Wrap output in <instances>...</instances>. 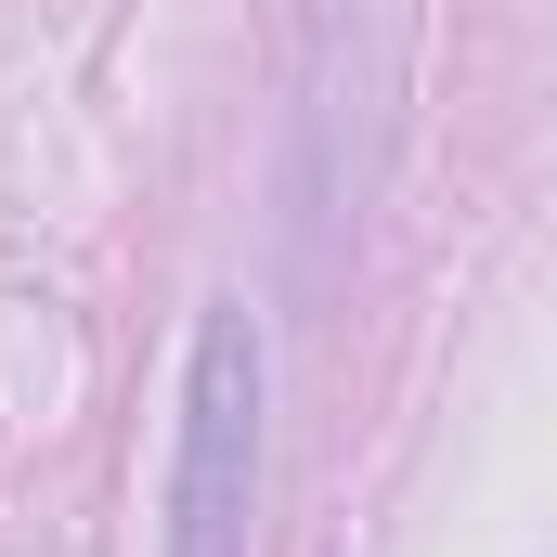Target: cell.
<instances>
[{"instance_id":"obj_1","label":"cell","mask_w":557,"mask_h":557,"mask_svg":"<svg viewBox=\"0 0 557 557\" xmlns=\"http://www.w3.org/2000/svg\"><path fill=\"white\" fill-rule=\"evenodd\" d=\"M260 416H273L260 324H247V298H208L195 350H182V441H169L156 557H247V532H260Z\"/></svg>"}]
</instances>
